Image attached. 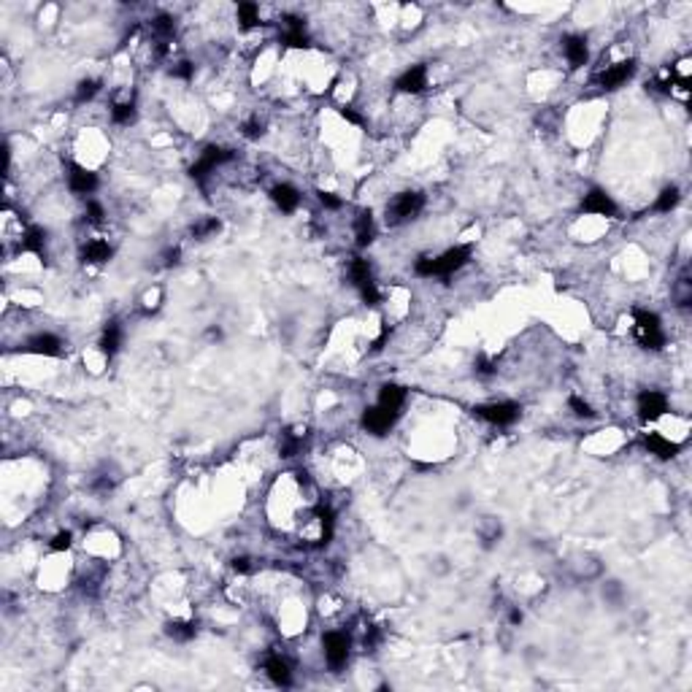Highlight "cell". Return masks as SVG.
<instances>
[{
	"label": "cell",
	"mask_w": 692,
	"mask_h": 692,
	"mask_svg": "<svg viewBox=\"0 0 692 692\" xmlns=\"http://www.w3.org/2000/svg\"><path fill=\"white\" fill-rule=\"evenodd\" d=\"M471 260V247H452L438 257H419L414 263L416 276H452Z\"/></svg>",
	"instance_id": "1"
},
{
	"label": "cell",
	"mask_w": 692,
	"mask_h": 692,
	"mask_svg": "<svg viewBox=\"0 0 692 692\" xmlns=\"http://www.w3.org/2000/svg\"><path fill=\"white\" fill-rule=\"evenodd\" d=\"M633 319H636L633 330H636L638 344H641L644 349H663L665 332H663V325H660V317H657L655 311H644V308H636Z\"/></svg>",
	"instance_id": "2"
},
{
	"label": "cell",
	"mask_w": 692,
	"mask_h": 692,
	"mask_svg": "<svg viewBox=\"0 0 692 692\" xmlns=\"http://www.w3.org/2000/svg\"><path fill=\"white\" fill-rule=\"evenodd\" d=\"M425 209V195L422 193H400L395 195L389 200L387 206V222L389 224H403V222H411Z\"/></svg>",
	"instance_id": "3"
},
{
	"label": "cell",
	"mask_w": 692,
	"mask_h": 692,
	"mask_svg": "<svg viewBox=\"0 0 692 692\" xmlns=\"http://www.w3.org/2000/svg\"><path fill=\"white\" fill-rule=\"evenodd\" d=\"M233 157H236L233 149H224V146H206V149L200 152V157L193 163V168H190V176H193L197 184H203L206 176H209L211 170H217L220 166L230 163Z\"/></svg>",
	"instance_id": "4"
},
{
	"label": "cell",
	"mask_w": 692,
	"mask_h": 692,
	"mask_svg": "<svg viewBox=\"0 0 692 692\" xmlns=\"http://www.w3.org/2000/svg\"><path fill=\"white\" fill-rule=\"evenodd\" d=\"M476 416H481L484 422L495 425V427H508L520 419V403H511V400H500V403H484V406H476L473 409Z\"/></svg>",
	"instance_id": "5"
},
{
	"label": "cell",
	"mask_w": 692,
	"mask_h": 692,
	"mask_svg": "<svg viewBox=\"0 0 692 692\" xmlns=\"http://www.w3.org/2000/svg\"><path fill=\"white\" fill-rule=\"evenodd\" d=\"M322 646H325V660L330 665L332 671H341L346 660H349V649H352V641L346 633H341V630H330V633H325L322 638Z\"/></svg>",
	"instance_id": "6"
},
{
	"label": "cell",
	"mask_w": 692,
	"mask_h": 692,
	"mask_svg": "<svg viewBox=\"0 0 692 692\" xmlns=\"http://www.w3.org/2000/svg\"><path fill=\"white\" fill-rule=\"evenodd\" d=\"M668 411V398L657 389H644L638 395V416L644 422H655Z\"/></svg>",
	"instance_id": "7"
},
{
	"label": "cell",
	"mask_w": 692,
	"mask_h": 692,
	"mask_svg": "<svg viewBox=\"0 0 692 692\" xmlns=\"http://www.w3.org/2000/svg\"><path fill=\"white\" fill-rule=\"evenodd\" d=\"M395 419H398V411H389L384 406H373V409H365L362 427L371 436H384V433H389V427L395 425Z\"/></svg>",
	"instance_id": "8"
},
{
	"label": "cell",
	"mask_w": 692,
	"mask_h": 692,
	"mask_svg": "<svg viewBox=\"0 0 692 692\" xmlns=\"http://www.w3.org/2000/svg\"><path fill=\"white\" fill-rule=\"evenodd\" d=\"M633 71H636V60L614 62V65H609L606 71L598 73V84H601L603 89H616V87H622V84L633 76Z\"/></svg>",
	"instance_id": "9"
},
{
	"label": "cell",
	"mask_w": 692,
	"mask_h": 692,
	"mask_svg": "<svg viewBox=\"0 0 692 692\" xmlns=\"http://www.w3.org/2000/svg\"><path fill=\"white\" fill-rule=\"evenodd\" d=\"M582 211L595 217H616V203L603 190H589L582 200Z\"/></svg>",
	"instance_id": "10"
},
{
	"label": "cell",
	"mask_w": 692,
	"mask_h": 692,
	"mask_svg": "<svg viewBox=\"0 0 692 692\" xmlns=\"http://www.w3.org/2000/svg\"><path fill=\"white\" fill-rule=\"evenodd\" d=\"M68 187L76 195H92L98 190V176L92 170H87V168L71 163L68 166Z\"/></svg>",
	"instance_id": "11"
},
{
	"label": "cell",
	"mask_w": 692,
	"mask_h": 692,
	"mask_svg": "<svg viewBox=\"0 0 692 692\" xmlns=\"http://www.w3.org/2000/svg\"><path fill=\"white\" fill-rule=\"evenodd\" d=\"M25 349H28L30 355H44V357H57V355H62V341H60L57 335H52V332H38V335H33V338H28Z\"/></svg>",
	"instance_id": "12"
},
{
	"label": "cell",
	"mask_w": 692,
	"mask_h": 692,
	"mask_svg": "<svg viewBox=\"0 0 692 692\" xmlns=\"http://www.w3.org/2000/svg\"><path fill=\"white\" fill-rule=\"evenodd\" d=\"M281 44L292 46V49H305L308 46V35H305L303 19L298 17H284V33H281Z\"/></svg>",
	"instance_id": "13"
},
{
	"label": "cell",
	"mask_w": 692,
	"mask_h": 692,
	"mask_svg": "<svg viewBox=\"0 0 692 692\" xmlns=\"http://www.w3.org/2000/svg\"><path fill=\"white\" fill-rule=\"evenodd\" d=\"M395 87H398L400 92H406V95L422 92V89L427 87V68H425V65H411V68L395 82Z\"/></svg>",
	"instance_id": "14"
},
{
	"label": "cell",
	"mask_w": 692,
	"mask_h": 692,
	"mask_svg": "<svg viewBox=\"0 0 692 692\" xmlns=\"http://www.w3.org/2000/svg\"><path fill=\"white\" fill-rule=\"evenodd\" d=\"M271 200L276 203V209L281 214H292L298 206H301V193L292 187V184H276L271 190Z\"/></svg>",
	"instance_id": "15"
},
{
	"label": "cell",
	"mask_w": 692,
	"mask_h": 692,
	"mask_svg": "<svg viewBox=\"0 0 692 692\" xmlns=\"http://www.w3.org/2000/svg\"><path fill=\"white\" fill-rule=\"evenodd\" d=\"M265 673H268V679L276 684V687H290L292 684V668L290 663L284 660V657H278V655H271L268 660H265Z\"/></svg>",
	"instance_id": "16"
},
{
	"label": "cell",
	"mask_w": 692,
	"mask_h": 692,
	"mask_svg": "<svg viewBox=\"0 0 692 692\" xmlns=\"http://www.w3.org/2000/svg\"><path fill=\"white\" fill-rule=\"evenodd\" d=\"M562 52L568 57L571 68H582L587 62V38L584 35H565L562 38Z\"/></svg>",
	"instance_id": "17"
},
{
	"label": "cell",
	"mask_w": 692,
	"mask_h": 692,
	"mask_svg": "<svg viewBox=\"0 0 692 692\" xmlns=\"http://www.w3.org/2000/svg\"><path fill=\"white\" fill-rule=\"evenodd\" d=\"M644 446H646V452H649V454H655V457H660V460H671V457H676V454H679V443L668 441V438L657 436V433L644 436Z\"/></svg>",
	"instance_id": "18"
},
{
	"label": "cell",
	"mask_w": 692,
	"mask_h": 692,
	"mask_svg": "<svg viewBox=\"0 0 692 692\" xmlns=\"http://www.w3.org/2000/svg\"><path fill=\"white\" fill-rule=\"evenodd\" d=\"M114 249H111L106 241H100V238H95V241H89V244H84L82 247V263L87 265H103V263H109Z\"/></svg>",
	"instance_id": "19"
},
{
	"label": "cell",
	"mask_w": 692,
	"mask_h": 692,
	"mask_svg": "<svg viewBox=\"0 0 692 692\" xmlns=\"http://www.w3.org/2000/svg\"><path fill=\"white\" fill-rule=\"evenodd\" d=\"M355 238H357V247H368L376 238V224H373L371 211H360L355 217Z\"/></svg>",
	"instance_id": "20"
},
{
	"label": "cell",
	"mask_w": 692,
	"mask_h": 692,
	"mask_svg": "<svg viewBox=\"0 0 692 692\" xmlns=\"http://www.w3.org/2000/svg\"><path fill=\"white\" fill-rule=\"evenodd\" d=\"M119 346H122V328H119L116 319H111L109 325L103 328V335H100V352L106 357H114L119 352Z\"/></svg>",
	"instance_id": "21"
},
{
	"label": "cell",
	"mask_w": 692,
	"mask_h": 692,
	"mask_svg": "<svg viewBox=\"0 0 692 692\" xmlns=\"http://www.w3.org/2000/svg\"><path fill=\"white\" fill-rule=\"evenodd\" d=\"M403 403H406V389L403 387H398V384H384V387H382V392H379V406H384L389 411H398V414H400Z\"/></svg>",
	"instance_id": "22"
},
{
	"label": "cell",
	"mask_w": 692,
	"mask_h": 692,
	"mask_svg": "<svg viewBox=\"0 0 692 692\" xmlns=\"http://www.w3.org/2000/svg\"><path fill=\"white\" fill-rule=\"evenodd\" d=\"M349 278H352V284L357 287V292H360L362 287L373 284V274H371V265H368V260H362V257H355V260L349 263Z\"/></svg>",
	"instance_id": "23"
},
{
	"label": "cell",
	"mask_w": 692,
	"mask_h": 692,
	"mask_svg": "<svg viewBox=\"0 0 692 692\" xmlns=\"http://www.w3.org/2000/svg\"><path fill=\"white\" fill-rule=\"evenodd\" d=\"M166 636L173 638V641H179V644H187V641H193V638L197 636V625H195V622L173 619V622H168L166 625Z\"/></svg>",
	"instance_id": "24"
},
{
	"label": "cell",
	"mask_w": 692,
	"mask_h": 692,
	"mask_svg": "<svg viewBox=\"0 0 692 692\" xmlns=\"http://www.w3.org/2000/svg\"><path fill=\"white\" fill-rule=\"evenodd\" d=\"M44 247H46V233L41 227H28L22 236V249L35 257H44Z\"/></svg>",
	"instance_id": "25"
},
{
	"label": "cell",
	"mask_w": 692,
	"mask_h": 692,
	"mask_svg": "<svg viewBox=\"0 0 692 692\" xmlns=\"http://www.w3.org/2000/svg\"><path fill=\"white\" fill-rule=\"evenodd\" d=\"M303 438H305V433L301 436V430H284V433H281V441H278L281 457H295V454L301 452V446H303Z\"/></svg>",
	"instance_id": "26"
},
{
	"label": "cell",
	"mask_w": 692,
	"mask_h": 692,
	"mask_svg": "<svg viewBox=\"0 0 692 692\" xmlns=\"http://www.w3.org/2000/svg\"><path fill=\"white\" fill-rule=\"evenodd\" d=\"M222 230V222L217 217H206V220H197L190 227V236L197 238V241H206V238H211V236H217Z\"/></svg>",
	"instance_id": "27"
},
{
	"label": "cell",
	"mask_w": 692,
	"mask_h": 692,
	"mask_svg": "<svg viewBox=\"0 0 692 692\" xmlns=\"http://www.w3.org/2000/svg\"><path fill=\"white\" fill-rule=\"evenodd\" d=\"M679 187H665L663 193L657 195V200H655V211H660V214H668V211H673L676 206H679Z\"/></svg>",
	"instance_id": "28"
},
{
	"label": "cell",
	"mask_w": 692,
	"mask_h": 692,
	"mask_svg": "<svg viewBox=\"0 0 692 692\" xmlns=\"http://www.w3.org/2000/svg\"><path fill=\"white\" fill-rule=\"evenodd\" d=\"M111 119L116 125H130L136 119V103L133 100H125V103H114L111 106Z\"/></svg>",
	"instance_id": "29"
},
{
	"label": "cell",
	"mask_w": 692,
	"mask_h": 692,
	"mask_svg": "<svg viewBox=\"0 0 692 692\" xmlns=\"http://www.w3.org/2000/svg\"><path fill=\"white\" fill-rule=\"evenodd\" d=\"M98 92H100V82L98 79H84V82H79L76 92H73V100L76 103H89Z\"/></svg>",
	"instance_id": "30"
},
{
	"label": "cell",
	"mask_w": 692,
	"mask_h": 692,
	"mask_svg": "<svg viewBox=\"0 0 692 692\" xmlns=\"http://www.w3.org/2000/svg\"><path fill=\"white\" fill-rule=\"evenodd\" d=\"M238 22L241 28H257L260 25V11L254 3H241L238 6Z\"/></svg>",
	"instance_id": "31"
},
{
	"label": "cell",
	"mask_w": 692,
	"mask_h": 692,
	"mask_svg": "<svg viewBox=\"0 0 692 692\" xmlns=\"http://www.w3.org/2000/svg\"><path fill=\"white\" fill-rule=\"evenodd\" d=\"M263 133H265V122H263L260 116H251V119H247V122L241 125V136H244V139L257 141V139H263Z\"/></svg>",
	"instance_id": "32"
},
{
	"label": "cell",
	"mask_w": 692,
	"mask_h": 692,
	"mask_svg": "<svg viewBox=\"0 0 692 692\" xmlns=\"http://www.w3.org/2000/svg\"><path fill=\"white\" fill-rule=\"evenodd\" d=\"M568 406L574 409V414H576V416H584V419H592V416H595L592 406H589L587 400H582L579 395H571V398H568Z\"/></svg>",
	"instance_id": "33"
},
{
	"label": "cell",
	"mask_w": 692,
	"mask_h": 692,
	"mask_svg": "<svg viewBox=\"0 0 692 692\" xmlns=\"http://www.w3.org/2000/svg\"><path fill=\"white\" fill-rule=\"evenodd\" d=\"M71 544H73V533H71V530H60L55 538H52L49 547H52V552H68Z\"/></svg>",
	"instance_id": "34"
},
{
	"label": "cell",
	"mask_w": 692,
	"mask_h": 692,
	"mask_svg": "<svg viewBox=\"0 0 692 692\" xmlns=\"http://www.w3.org/2000/svg\"><path fill=\"white\" fill-rule=\"evenodd\" d=\"M170 76L173 79H184V82H190L195 76V65L193 62H187V60H181V62H176L173 68H170Z\"/></svg>",
	"instance_id": "35"
},
{
	"label": "cell",
	"mask_w": 692,
	"mask_h": 692,
	"mask_svg": "<svg viewBox=\"0 0 692 692\" xmlns=\"http://www.w3.org/2000/svg\"><path fill=\"white\" fill-rule=\"evenodd\" d=\"M87 222H92V224H100V222L106 220V211H103V206L98 203V200H87Z\"/></svg>",
	"instance_id": "36"
},
{
	"label": "cell",
	"mask_w": 692,
	"mask_h": 692,
	"mask_svg": "<svg viewBox=\"0 0 692 692\" xmlns=\"http://www.w3.org/2000/svg\"><path fill=\"white\" fill-rule=\"evenodd\" d=\"M476 373H481V376H493V373H495V362L490 360L487 355H479V357H476Z\"/></svg>",
	"instance_id": "37"
},
{
	"label": "cell",
	"mask_w": 692,
	"mask_h": 692,
	"mask_svg": "<svg viewBox=\"0 0 692 692\" xmlns=\"http://www.w3.org/2000/svg\"><path fill=\"white\" fill-rule=\"evenodd\" d=\"M317 197H319V203H322L325 209H332V211L344 206V200H341V197H335L332 193H325V190H319V193H317Z\"/></svg>",
	"instance_id": "38"
},
{
	"label": "cell",
	"mask_w": 692,
	"mask_h": 692,
	"mask_svg": "<svg viewBox=\"0 0 692 692\" xmlns=\"http://www.w3.org/2000/svg\"><path fill=\"white\" fill-rule=\"evenodd\" d=\"M92 490H95V493H100V495H106V493L114 490V481H111L109 476H100V479H95V481H92Z\"/></svg>",
	"instance_id": "39"
},
{
	"label": "cell",
	"mask_w": 692,
	"mask_h": 692,
	"mask_svg": "<svg viewBox=\"0 0 692 692\" xmlns=\"http://www.w3.org/2000/svg\"><path fill=\"white\" fill-rule=\"evenodd\" d=\"M179 257H181V249H179V247H170V249L163 251V265H166V268L176 265V263H179Z\"/></svg>",
	"instance_id": "40"
},
{
	"label": "cell",
	"mask_w": 692,
	"mask_h": 692,
	"mask_svg": "<svg viewBox=\"0 0 692 692\" xmlns=\"http://www.w3.org/2000/svg\"><path fill=\"white\" fill-rule=\"evenodd\" d=\"M379 638H382V633H379V628H368V633H365V649H373L376 644H379Z\"/></svg>",
	"instance_id": "41"
},
{
	"label": "cell",
	"mask_w": 692,
	"mask_h": 692,
	"mask_svg": "<svg viewBox=\"0 0 692 692\" xmlns=\"http://www.w3.org/2000/svg\"><path fill=\"white\" fill-rule=\"evenodd\" d=\"M233 571H238V574H249L251 560L249 557H236V560H233Z\"/></svg>",
	"instance_id": "42"
},
{
	"label": "cell",
	"mask_w": 692,
	"mask_h": 692,
	"mask_svg": "<svg viewBox=\"0 0 692 692\" xmlns=\"http://www.w3.org/2000/svg\"><path fill=\"white\" fill-rule=\"evenodd\" d=\"M341 116H344L346 122H352V125H360V122H362L360 116H357V114H355L352 109H341Z\"/></svg>",
	"instance_id": "43"
},
{
	"label": "cell",
	"mask_w": 692,
	"mask_h": 692,
	"mask_svg": "<svg viewBox=\"0 0 692 692\" xmlns=\"http://www.w3.org/2000/svg\"><path fill=\"white\" fill-rule=\"evenodd\" d=\"M508 622H511V625H520V622H522V611L520 609L508 611Z\"/></svg>",
	"instance_id": "44"
}]
</instances>
